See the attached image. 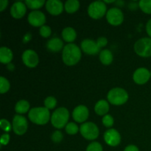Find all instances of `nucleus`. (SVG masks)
I'll return each instance as SVG.
<instances>
[{
    "instance_id": "nucleus-32",
    "label": "nucleus",
    "mask_w": 151,
    "mask_h": 151,
    "mask_svg": "<svg viewBox=\"0 0 151 151\" xmlns=\"http://www.w3.org/2000/svg\"><path fill=\"white\" fill-rule=\"evenodd\" d=\"M102 122L106 128H111L114 125V118L110 114H106L103 116Z\"/></svg>"
},
{
    "instance_id": "nucleus-28",
    "label": "nucleus",
    "mask_w": 151,
    "mask_h": 151,
    "mask_svg": "<svg viewBox=\"0 0 151 151\" xmlns=\"http://www.w3.org/2000/svg\"><path fill=\"white\" fill-rule=\"evenodd\" d=\"M79 131L78 126L75 122H69L66 126V131L69 135H75Z\"/></svg>"
},
{
    "instance_id": "nucleus-21",
    "label": "nucleus",
    "mask_w": 151,
    "mask_h": 151,
    "mask_svg": "<svg viewBox=\"0 0 151 151\" xmlns=\"http://www.w3.org/2000/svg\"><path fill=\"white\" fill-rule=\"evenodd\" d=\"M62 37L66 42L72 44V42L76 39L77 32L74 28L68 27L64 28L62 31Z\"/></svg>"
},
{
    "instance_id": "nucleus-42",
    "label": "nucleus",
    "mask_w": 151,
    "mask_h": 151,
    "mask_svg": "<svg viewBox=\"0 0 151 151\" xmlns=\"http://www.w3.org/2000/svg\"><path fill=\"white\" fill-rule=\"evenodd\" d=\"M150 77H151V71H150Z\"/></svg>"
},
{
    "instance_id": "nucleus-9",
    "label": "nucleus",
    "mask_w": 151,
    "mask_h": 151,
    "mask_svg": "<svg viewBox=\"0 0 151 151\" xmlns=\"http://www.w3.org/2000/svg\"><path fill=\"white\" fill-rule=\"evenodd\" d=\"M108 22L113 26H118L123 22L124 15L118 7H112L106 13Z\"/></svg>"
},
{
    "instance_id": "nucleus-7",
    "label": "nucleus",
    "mask_w": 151,
    "mask_h": 151,
    "mask_svg": "<svg viewBox=\"0 0 151 151\" xmlns=\"http://www.w3.org/2000/svg\"><path fill=\"white\" fill-rule=\"evenodd\" d=\"M107 7L104 1H97L91 3L88 7V14L94 19H99L103 17L106 13Z\"/></svg>"
},
{
    "instance_id": "nucleus-18",
    "label": "nucleus",
    "mask_w": 151,
    "mask_h": 151,
    "mask_svg": "<svg viewBox=\"0 0 151 151\" xmlns=\"http://www.w3.org/2000/svg\"><path fill=\"white\" fill-rule=\"evenodd\" d=\"M47 47L49 50L53 52H57L63 49V42L58 38H53L47 42Z\"/></svg>"
},
{
    "instance_id": "nucleus-2",
    "label": "nucleus",
    "mask_w": 151,
    "mask_h": 151,
    "mask_svg": "<svg viewBox=\"0 0 151 151\" xmlns=\"http://www.w3.org/2000/svg\"><path fill=\"white\" fill-rule=\"evenodd\" d=\"M28 117L31 122L39 125H46L51 119L50 111L46 107H37L30 109L28 113Z\"/></svg>"
},
{
    "instance_id": "nucleus-11",
    "label": "nucleus",
    "mask_w": 151,
    "mask_h": 151,
    "mask_svg": "<svg viewBox=\"0 0 151 151\" xmlns=\"http://www.w3.org/2000/svg\"><path fill=\"white\" fill-rule=\"evenodd\" d=\"M104 140L106 144L111 147H116L121 142V136L116 129H109L104 134Z\"/></svg>"
},
{
    "instance_id": "nucleus-5",
    "label": "nucleus",
    "mask_w": 151,
    "mask_h": 151,
    "mask_svg": "<svg viewBox=\"0 0 151 151\" xmlns=\"http://www.w3.org/2000/svg\"><path fill=\"white\" fill-rule=\"evenodd\" d=\"M134 51L141 57H150L151 38H142L139 39L134 44Z\"/></svg>"
},
{
    "instance_id": "nucleus-33",
    "label": "nucleus",
    "mask_w": 151,
    "mask_h": 151,
    "mask_svg": "<svg viewBox=\"0 0 151 151\" xmlns=\"http://www.w3.org/2000/svg\"><path fill=\"white\" fill-rule=\"evenodd\" d=\"M52 140L53 142L55 143H60V142L63 140V135L62 134L61 131H55L52 134L51 137Z\"/></svg>"
},
{
    "instance_id": "nucleus-14",
    "label": "nucleus",
    "mask_w": 151,
    "mask_h": 151,
    "mask_svg": "<svg viewBox=\"0 0 151 151\" xmlns=\"http://www.w3.org/2000/svg\"><path fill=\"white\" fill-rule=\"evenodd\" d=\"M88 115H89V111L88 108L83 105L77 106L72 112V117L74 120L79 123L85 122L88 119Z\"/></svg>"
},
{
    "instance_id": "nucleus-4",
    "label": "nucleus",
    "mask_w": 151,
    "mask_h": 151,
    "mask_svg": "<svg viewBox=\"0 0 151 151\" xmlns=\"http://www.w3.org/2000/svg\"><path fill=\"white\" fill-rule=\"evenodd\" d=\"M108 100L114 106H121L128 101V94L124 88H114L108 93Z\"/></svg>"
},
{
    "instance_id": "nucleus-37",
    "label": "nucleus",
    "mask_w": 151,
    "mask_h": 151,
    "mask_svg": "<svg viewBox=\"0 0 151 151\" xmlns=\"http://www.w3.org/2000/svg\"><path fill=\"white\" fill-rule=\"evenodd\" d=\"M7 4H8L7 0H0V11L2 12L7 7Z\"/></svg>"
},
{
    "instance_id": "nucleus-27",
    "label": "nucleus",
    "mask_w": 151,
    "mask_h": 151,
    "mask_svg": "<svg viewBox=\"0 0 151 151\" xmlns=\"http://www.w3.org/2000/svg\"><path fill=\"white\" fill-rule=\"evenodd\" d=\"M10 88V84L5 78L1 76L0 78V92L4 94L9 91Z\"/></svg>"
},
{
    "instance_id": "nucleus-6",
    "label": "nucleus",
    "mask_w": 151,
    "mask_h": 151,
    "mask_svg": "<svg viewBox=\"0 0 151 151\" xmlns=\"http://www.w3.org/2000/svg\"><path fill=\"white\" fill-rule=\"evenodd\" d=\"M81 135L88 140H94L99 136V128L97 125L91 122L82 124L80 128Z\"/></svg>"
},
{
    "instance_id": "nucleus-20",
    "label": "nucleus",
    "mask_w": 151,
    "mask_h": 151,
    "mask_svg": "<svg viewBox=\"0 0 151 151\" xmlns=\"http://www.w3.org/2000/svg\"><path fill=\"white\" fill-rule=\"evenodd\" d=\"M13 52L6 47H1L0 49V61L1 63H10L13 60Z\"/></svg>"
},
{
    "instance_id": "nucleus-34",
    "label": "nucleus",
    "mask_w": 151,
    "mask_h": 151,
    "mask_svg": "<svg viewBox=\"0 0 151 151\" xmlns=\"http://www.w3.org/2000/svg\"><path fill=\"white\" fill-rule=\"evenodd\" d=\"M0 126H1V129L4 131H5V132H9V131H10L12 127H13L11 125V124L5 119H1V121H0Z\"/></svg>"
},
{
    "instance_id": "nucleus-31",
    "label": "nucleus",
    "mask_w": 151,
    "mask_h": 151,
    "mask_svg": "<svg viewBox=\"0 0 151 151\" xmlns=\"http://www.w3.org/2000/svg\"><path fill=\"white\" fill-rule=\"evenodd\" d=\"M39 32L40 35L42 37H44V38H48V37H50L51 35L52 29L49 26L44 25L41 27H40Z\"/></svg>"
},
{
    "instance_id": "nucleus-24",
    "label": "nucleus",
    "mask_w": 151,
    "mask_h": 151,
    "mask_svg": "<svg viewBox=\"0 0 151 151\" xmlns=\"http://www.w3.org/2000/svg\"><path fill=\"white\" fill-rule=\"evenodd\" d=\"M80 7V2L78 0H68L64 4L65 10L68 13H74L78 10Z\"/></svg>"
},
{
    "instance_id": "nucleus-40",
    "label": "nucleus",
    "mask_w": 151,
    "mask_h": 151,
    "mask_svg": "<svg viewBox=\"0 0 151 151\" xmlns=\"http://www.w3.org/2000/svg\"><path fill=\"white\" fill-rule=\"evenodd\" d=\"M7 69L10 71H13L14 69V66L13 64H11V63H9L8 66H7Z\"/></svg>"
},
{
    "instance_id": "nucleus-30",
    "label": "nucleus",
    "mask_w": 151,
    "mask_h": 151,
    "mask_svg": "<svg viewBox=\"0 0 151 151\" xmlns=\"http://www.w3.org/2000/svg\"><path fill=\"white\" fill-rule=\"evenodd\" d=\"M86 151H103V146L97 142H93L87 146Z\"/></svg>"
},
{
    "instance_id": "nucleus-10",
    "label": "nucleus",
    "mask_w": 151,
    "mask_h": 151,
    "mask_svg": "<svg viewBox=\"0 0 151 151\" xmlns=\"http://www.w3.org/2000/svg\"><path fill=\"white\" fill-rule=\"evenodd\" d=\"M22 58L25 66L29 68L35 67L39 61L37 53L32 50H27L24 52Z\"/></svg>"
},
{
    "instance_id": "nucleus-23",
    "label": "nucleus",
    "mask_w": 151,
    "mask_h": 151,
    "mask_svg": "<svg viewBox=\"0 0 151 151\" xmlns=\"http://www.w3.org/2000/svg\"><path fill=\"white\" fill-rule=\"evenodd\" d=\"M100 60L104 65H110L113 61V55L109 50H103L100 53Z\"/></svg>"
},
{
    "instance_id": "nucleus-19",
    "label": "nucleus",
    "mask_w": 151,
    "mask_h": 151,
    "mask_svg": "<svg viewBox=\"0 0 151 151\" xmlns=\"http://www.w3.org/2000/svg\"><path fill=\"white\" fill-rule=\"evenodd\" d=\"M109 111V105L106 100H100L94 106V111L100 116H105Z\"/></svg>"
},
{
    "instance_id": "nucleus-38",
    "label": "nucleus",
    "mask_w": 151,
    "mask_h": 151,
    "mask_svg": "<svg viewBox=\"0 0 151 151\" xmlns=\"http://www.w3.org/2000/svg\"><path fill=\"white\" fill-rule=\"evenodd\" d=\"M124 151H139L138 147L136 145H130L127 146L125 148Z\"/></svg>"
},
{
    "instance_id": "nucleus-17",
    "label": "nucleus",
    "mask_w": 151,
    "mask_h": 151,
    "mask_svg": "<svg viewBox=\"0 0 151 151\" xmlns=\"http://www.w3.org/2000/svg\"><path fill=\"white\" fill-rule=\"evenodd\" d=\"M26 6L25 3L22 1H16L10 7V14L16 19H22L26 14Z\"/></svg>"
},
{
    "instance_id": "nucleus-8",
    "label": "nucleus",
    "mask_w": 151,
    "mask_h": 151,
    "mask_svg": "<svg viewBox=\"0 0 151 151\" xmlns=\"http://www.w3.org/2000/svg\"><path fill=\"white\" fill-rule=\"evenodd\" d=\"M12 126L13 131L16 135L22 136L27 131L28 122L24 116L17 114L14 116Z\"/></svg>"
},
{
    "instance_id": "nucleus-12",
    "label": "nucleus",
    "mask_w": 151,
    "mask_h": 151,
    "mask_svg": "<svg viewBox=\"0 0 151 151\" xmlns=\"http://www.w3.org/2000/svg\"><path fill=\"white\" fill-rule=\"evenodd\" d=\"M29 24L33 27H42L46 22V16L44 13L38 10H34L29 13L27 17Z\"/></svg>"
},
{
    "instance_id": "nucleus-16",
    "label": "nucleus",
    "mask_w": 151,
    "mask_h": 151,
    "mask_svg": "<svg viewBox=\"0 0 151 151\" xmlns=\"http://www.w3.org/2000/svg\"><path fill=\"white\" fill-rule=\"evenodd\" d=\"M81 49L86 54L91 55H97L100 50L97 42L91 39L83 40L81 43Z\"/></svg>"
},
{
    "instance_id": "nucleus-1",
    "label": "nucleus",
    "mask_w": 151,
    "mask_h": 151,
    "mask_svg": "<svg viewBox=\"0 0 151 151\" xmlns=\"http://www.w3.org/2000/svg\"><path fill=\"white\" fill-rule=\"evenodd\" d=\"M81 50L75 44H69L64 47L62 52L63 63L67 66H74L81 58Z\"/></svg>"
},
{
    "instance_id": "nucleus-13",
    "label": "nucleus",
    "mask_w": 151,
    "mask_h": 151,
    "mask_svg": "<svg viewBox=\"0 0 151 151\" xmlns=\"http://www.w3.org/2000/svg\"><path fill=\"white\" fill-rule=\"evenodd\" d=\"M150 78V72H149L147 69L143 67L137 69L133 75V79L134 82L139 85L145 84Z\"/></svg>"
},
{
    "instance_id": "nucleus-25",
    "label": "nucleus",
    "mask_w": 151,
    "mask_h": 151,
    "mask_svg": "<svg viewBox=\"0 0 151 151\" xmlns=\"http://www.w3.org/2000/svg\"><path fill=\"white\" fill-rule=\"evenodd\" d=\"M25 4L32 10H36L43 7L46 1L44 0H27L24 1Z\"/></svg>"
},
{
    "instance_id": "nucleus-29",
    "label": "nucleus",
    "mask_w": 151,
    "mask_h": 151,
    "mask_svg": "<svg viewBox=\"0 0 151 151\" xmlns=\"http://www.w3.org/2000/svg\"><path fill=\"white\" fill-rule=\"evenodd\" d=\"M44 106L47 109H53L57 106V100L54 97H48L44 100Z\"/></svg>"
},
{
    "instance_id": "nucleus-3",
    "label": "nucleus",
    "mask_w": 151,
    "mask_h": 151,
    "mask_svg": "<svg viewBox=\"0 0 151 151\" xmlns=\"http://www.w3.org/2000/svg\"><path fill=\"white\" fill-rule=\"evenodd\" d=\"M69 118V112L66 108L60 107L56 109L51 116V123L55 128L61 129L66 126Z\"/></svg>"
},
{
    "instance_id": "nucleus-36",
    "label": "nucleus",
    "mask_w": 151,
    "mask_h": 151,
    "mask_svg": "<svg viewBox=\"0 0 151 151\" xmlns=\"http://www.w3.org/2000/svg\"><path fill=\"white\" fill-rule=\"evenodd\" d=\"M10 141V136L7 134H2L1 137V145H7Z\"/></svg>"
},
{
    "instance_id": "nucleus-15",
    "label": "nucleus",
    "mask_w": 151,
    "mask_h": 151,
    "mask_svg": "<svg viewBox=\"0 0 151 151\" xmlns=\"http://www.w3.org/2000/svg\"><path fill=\"white\" fill-rule=\"evenodd\" d=\"M64 5L59 0H49L46 2V9L50 14L58 16L63 11Z\"/></svg>"
},
{
    "instance_id": "nucleus-35",
    "label": "nucleus",
    "mask_w": 151,
    "mask_h": 151,
    "mask_svg": "<svg viewBox=\"0 0 151 151\" xmlns=\"http://www.w3.org/2000/svg\"><path fill=\"white\" fill-rule=\"evenodd\" d=\"M96 42H97L98 47H100V48H102V47H104L105 46L107 45L108 40L107 38H105V37H100V38H99L98 39H97V41H96Z\"/></svg>"
},
{
    "instance_id": "nucleus-39",
    "label": "nucleus",
    "mask_w": 151,
    "mask_h": 151,
    "mask_svg": "<svg viewBox=\"0 0 151 151\" xmlns=\"http://www.w3.org/2000/svg\"><path fill=\"white\" fill-rule=\"evenodd\" d=\"M146 32L148 34L149 36L151 38V19L147 22V24H146Z\"/></svg>"
},
{
    "instance_id": "nucleus-22",
    "label": "nucleus",
    "mask_w": 151,
    "mask_h": 151,
    "mask_svg": "<svg viewBox=\"0 0 151 151\" xmlns=\"http://www.w3.org/2000/svg\"><path fill=\"white\" fill-rule=\"evenodd\" d=\"M29 107H30V105L29 102L25 100H21L16 103L15 106V111L17 114H25L29 111Z\"/></svg>"
},
{
    "instance_id": "nucleus-41",
    "label": "nucleus",
    "mask_w": 151,
    "mask_h": 151,
    "mask_svg": "<svg viewBox=\"0 0 151 151\" xmlns=\"http://www.w3.org/2000/svg\"><path fill=\"white\" fill-rule=\"evenodd\" d=\"M105 3H113V2H116L115 1H114V0H111V1H104Z\"/></svg>"
},
{
    "instance_id": "nucleus-26",
    "label": "nucleus",
    "mask_w": 151,
    "mask_h": 151,
    "mask_svg": "<svg viewBox=\"0 0 151 151\" xmlns=\"http://www.w3.org/2000/svg\"><path fill=\"white\" fill-rule=\"evenodd\" d=\"M139 7L145 13L151 14V0H141L139 2Z\"/></svg>"
}]
</instances>
